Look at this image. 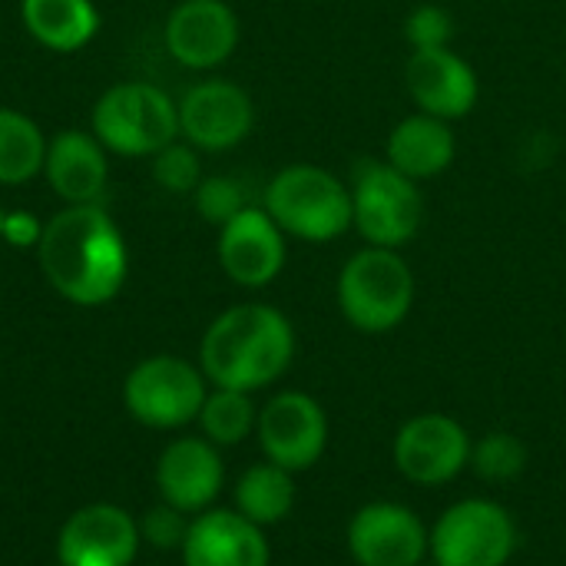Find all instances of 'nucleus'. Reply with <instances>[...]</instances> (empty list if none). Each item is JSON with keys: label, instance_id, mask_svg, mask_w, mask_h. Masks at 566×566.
<instances>
[{"label": "nucleus", "instance_id": "nucleus-31", "mask_svg": "<svg viewBox=\"0 0 566 566\" xmlns=\"http://www.w3.org/2000/svg\"><path fill=\"white\" fill-rule=\"evenodd\" d=\"M418 566H438L434 560H424V564H418Z\"/></svg>", "mask_w": 566, "mask_h": 566}, {"label": "nucleus", "instance_id": "nucleus-25", "mask_svg": "<svg viewBox=\"0 0 566 566\" xmlns=\"http://www.w3.org/2000/svg\"><path fill=\"white\" fill-rule=\"evenodd\" d=\"M527 468V444L511 431H491L471 444V471L481 481L507 484L521 478Z\"/></svg>", "mask_w": 566, "mask_h": 566}, {"label": "nucleus", "instance_id": "nucleus-14", "mask_svg": "<svg viewBox=\"0 0 566 566\" xmlns=\"http://www.w3.org/2000/svg\"><path fill=\"white\" fill-rule=\"evenodd\" d=\"M139 547L136 521L113 504H90L76 511L56 541L63 566H129Z\"/></svg>", "mask_w": 566, "mask_h": 566}, {"label": "nucleus", "instance_id": "nucleus-28", "mask_svg": "<svg viewBox=\"0 0 566 566\" xmlns=\"http://www.w3.org/2000/svg\"><path fill=\"white\" fill-rule=\"evenodd\" d=\"M405 40L415 50H441L454 40V17L441 3H421L405 20Z\"/></svg>", "mask_w": 566, "mask_h": 566}, {"label": "nucleus", "instance_id": "nucleus-5", "mask_svg": "<svg viewBox=\"0 0 566 566\" xmlns=\"http://www.w3.org/2000/svg\"><path fill=\"white\" fill-rule=\"evenodd\" d=\"M93 136L116 156H156L179 136V106L153 83H119L93 106Z\"/></svg>", "mask_w": 566, "mask_h": 566}, {"label": "nucleus", "instance_id": "nucleus-23", "mask_svg": "<svg viewBox=\"0 0 566 566\" xmlns=\"http://www.w3.org/2000/svg\"><path fill=\"white\" fill-rule=\"evenodd\" d=\"M46 163V139L40 126L17 113L0 106V186H20L33 179Z\"/></svg>", "mask_w": 566, "mask_h": 566}, {"label": "nucleus", "instance_id": "nucleus-26", "mask_svg": "<svg viewBox=\"0 0 566 566\" xmlns=\"http://www.w3.org/2000/svg\"><path fill=\"white\" fill-rule=\"evenodd\" d=\"M153 176L166 192H196V186L202 182V166L196 156V146L186 143H169L166 149H159L153 156Z\"/></svg>", "mask_w": 566, "mask_h": 566}, {"label": "nucleus", "instance_id": "nucleus-19", "mask_svg": "<svg viewBox=\"0 0 566 566\" xmlns=\"http://www.w3.org/2000/svg\"><path fill=\"white\" fill-rule=\"evenodd\" d=\"M43 172L53 192L70 206H93L106 189V146L83 129H63L46 143Z\"/></svg>", "mask_w": 566, "mask_h": 566}, {"label": "nucleus", "instance_id": "nucleus-30", "mask_svg": "<svg viewBox=\"0 0 566 566\" xmlns=\"http://www.w3.org/2000/svg\"><path fill=\"white\" fill-rule=\"evenodd\" d=\"M43 235V222H36L33 216L27 212H3V222H0V239H7L13 249H23V245H36Z\"/></svg>", "mask_w": 566, "mask_h": 566}, {"label": "nucleus", "instance_id": "nucleus-16", "mask_svg": "<svg viewBox=\"0 0 566 566\" xmlns=\"http://www.w3.org/2000/svg\"><path fill=\"white\" fill-rule=\"evenodd\" d=\"M405 86L421 113L438 119H461L478 103V76L451 46L415 50L405 66Z\"/></svg>", "mask_w": 566, "mask_h": 566}, {"label": "nucleus", "instance_id": "nucleus-3", "mask_svg": "<svg viewBox=\"0 0 566 566\" xmlns=\"http://www.w3.org/2000/svg\"><path fill=\"white\" fill-rule=\"evenodd\" d=\"M415 305V272L398 249L368 245L355 252L338 275V308L365 335L398 328Z\"/></svg>", "mask_w": 566, "mask_h": 566}, {"label": "nucleus", "instance_id": "nucleus-10", "mask_svg": "<svg viewBox=\"0 0 566 566\" xmlns=\"http://www.w3.org/2000/svg\"><path fill=\"white\" fill-rule=\"evenodd\" d=\"M259 444L265 461L298 474L322 461L328 448V415L305 391H282L259 411Z\"/></svg>", "mask_w": 566, "mask_h": 566}, {"label": "nucleus", "instance_id": "nucleus-12", "mask_svg": "<svg viewBox=\"0 0 566 566\" xmlns=\"http://www.w3.org/2000/svg\"><path fill=\"white\" fill-rule=\"evenodd\" d=\"M252 123L255 109L249 93L229 80L196 83L179 103V133L196 149H232L252 133Z\"/></svg>", "mask_w": 566, "mask_h": 566}, {"label": "nucleus", "instance_id": "nucleus-8", "mask_svg": "<svg viewBox=\"0 0 566 566\" xmlns=\"http://www.w3.org/2000/svg\"><path fill=\"white\" fill-rule=\"evenodd\" d=\"M206 395V375L172 355L139 361L123 385L129 415L149 428H182L196 421Z\"/></svg>", "mask_w": 566, "mask_h": 566}, {"label": "nucleus", "instance_id": "nucleus-9", "mask_svg": "<svg viewBox=\"0 0 566 566\" xmlns=\"http://www.w3.org/2000/svg\"><path fill=\"white\" fill-rule=\"evenodd\" d=\"M471 434L468 428L441 411H424L408 418L395 434V468L418 488L451 484L471 468Z\"/></svg>", "mask_w": 566, "mask_h": 566}, {"label": "nucleus", "instance_id": "nucleus-21", "mask_svg": "<svg viewBox=\"0 0 566 566\" xmlns=\"http://www.w3.org/2000/svg\"><path fill=\"white\" fill-rule=\"evenodd\" d=\"M20 17L30 36L56 53L86 46L99 30V13L90 0H23Z\"/></svg>", "mask_w": 566, "mask_h": 566}, {"label": "nucleus", "instance_id": "nucleus-18", "mask_svg": "<svg viewBox=\"0 0 566 566\" xmlns=\"http://www.w3.org/2000/svg\"><path fill=\"white\" fill-rule=\"evenodd\" d=\"M186 566H269V541L239 511H206L189 524L182 544Z\"/></svg>", "mask_w": 566, "mask_h": 566}, {"label": "nucleus", "instance_id": "nucleus-13", "mask_svg": "<svg viewBox=\"0 0 566 566\" xmlns=\"http://www.w3.org/2000/svg\"><path fill=\"white\" fill-rule=\"evenodd\" d=\"M166 50L189 70H212L239 46V17L226 0H182L166 20Z\"/></svg>", "mask_w": 566, "mask_h": 566}, {"label": "nucleus", "instance_id": "nucleus-29", "mask_svg": "<svg viewBox=\"0 0 566 566\" xmlns=\"http://www.w3.org/2000/svg\"><path fill=\"white\" fill-rule=\"evenodd\" d=\"M186 534H189V524H186V514L163 504V507H153L143 514V524H139V537L159 551H172V547H182L186 544Z\"/></svg>", "mask_w": 566, "mask_h": 566}, {"label": "nucleus", "instance_id": "nucleus-7", "mask_svg": "<svg viewBox=\"0 0 566 566\" xmlns=\"http://www.w3.org/2000/svg\"><path fill=\"white\" fill-rule=\"evenodd\" d=\"M517 551L511 511L488 497L451 504L431 527L428 557L438 566H507Z\"/></svg>", "mask_w": 566, "mask_h": 566}, {"label": "nucleus", "instance_id": "nucleus-20", "mask_svg": "<svg viewBox=\"0 0 566 566\" xmlns=\"http://www.w3.org/2000/svg\"><path fill=\"white\" fill-rule=\"evenodd\" d=\"M454 153H458V139L448 119L428 113L401 119L388 136V163L415 182L441 176L454 163Z\"/></svg>", "mask_w": 566, "mask_h": 566}, {"label": "nucleus", "instance_id": "nucleus-4", "mask_svg": "<svg viewBox=\"0 0 566 566\" xmlns=\"http://www.w3.org/2000/svg\"><path fill=\"white\" fill-rule=\"evenodd\" d=\"M265 212L285 235L332 242L355 226L352 186L322 166H289L265 189Z\"/></svg>", "mask_w": 566, "mask_h": 566}, {"label": "nucleus", "instance_id": "nucleus-6", "mask_svg": "<svg viewBox=\"0 0 566 566\" xmlns=\"http://www.w3.org/2000/svg\"><path fill=\"white\" fill-rule=\"evenodd\" d=\"M355 229L368 245L401 249L424 222V196L415 179L381 159H358L352 169Z\"/></svg>", "mask_w": 566, "mask_h": 566}, {"label": "nucleus", "instance_id": "nucleus-11", "mask_svg": "<svg viewBox=\"0 0 566 566\" xmlns=\"http://www.w3.org/2000/svg\"><path fill=\"white\" fill-rule=\"evenodd\" d=\"M431 531L395 501H375L348 521V554L358 566H418L428 560Z\"/></svg>", "mask_w": 566, "mask_h": 566}, {"label": "nucleus", "instance_id": "nucleus-15", "mask_svg": "<svg viewBox=\"0 0 566 566\" xmlns=\"http://www.w3.org/2000/svg\"><path fill=\"white\" fill-rule=\"evenodd\" d=\"M219 262L235 285L262 289L285 265V232L265 209L245 206L219 232Z\"/></svg>", "mask_w": 566, "mask_h": 566}, {"label": "nucleus", "instance_id": "nucleus-24", "mask_svg": "<svg viewBox=\"0 0 566 566\" xmlns=\"http://www.w3.org/2000/svg\"><path fill=\"white\" fill-rule=\"evenodd\" d=\"M199 424L206 431V438L212 444H239L245 441L255 424H259V415H255V405L249 398V391H232V388H216L212 395H206V405L199 411Z\"/></svg>", "mask_w": 566, "mask_h": 566}, {"label": "nucleus", "instance_id": "nucleus-27", "mask_svg": "<svg viewBox=\"0 0 566 566\" xmlns=\"http://www.w3.org/2000/svg\"><path fill=\"white\" fill-rule=\"evenodd\" d=\"M196 209L206 222L212 226H226L229 219H235L245 209V192L232 176H209L196 186Z\"/></svg>", "mask_w": 566, "mask_h": 566}, {"label": "nucleus", "instance_id": "nucleus-1", "mask_svg": "<svg viewBox=\"0 0 566 566\" xmlns=\"http://www.w3.org/2000/svg\"><path fill=\"white\" fill-rule=\"evenodd\" d=\"M36 259L50 289L86 308L109 302L129 272L123 232L96 202L66 206L50 222H43Z\"/></svg>", "mask_w": 566, "mask_h": 566}, {"label": "nucleus", "instance_id": "nucleus-17", "mask_svg": "<svg viewBox=\"0 0 566 566\" xmlns=\"http://www.w3.org/2000/svg\"><path fill=\"white\" fill-rule=\"evenodd\" d=\"M222 458L212 441L202 438H179L172 441L159 464H156V484L163 494V504L182 511V514H199L206 511L219 491H222Z\"/></svg>", "mask_w": 566, "mask_h": 566}, {"label": "nucleus", "instance_id": "nucleus-22", "mask_svg": "<svg viewBox=\"0 0 566 566\" xmlns=\"http://www.w3.org/2000/svg\"><path fill=\"white\" fill-rule=\"evenodd\" d=\"M295 507V474L265 461L252 464L235 484V511L259 527L282 524Z\"/></svg>", "mask_w": 566, "mask_h": 566}, {"label": "nucleus", "instance_id": "nucleus-32", "mask_svg": "<svg viewBox=\"0 0 566 566\" xmlns=\"http://www.w3.org/2000/svg\"><path fill=\"white\" fill-rule=\"evenodd\" d=\"M0 222H3V209H0Z\"/></svg>", "mask_w": 566, "mask_h": 566}, {"label": "nucleus", "instance_id": "nucleus-2", "mask_svg": "<svg viewBox=\"0 0 566 566\" xmlns=\"http://www.w3.org/2000/svg\"><path fill=\"white\" fill-rule=\"evenodd\" d=\"M295 358L292 322L272 305H235L222 312L199 345L202 375L216 388L259 391L279 381Z\"/></svg>", "mask_w": 566, "mask_h": 566}]
</instances>
